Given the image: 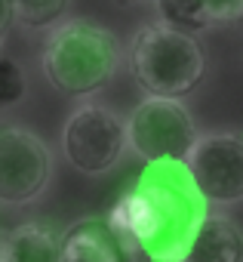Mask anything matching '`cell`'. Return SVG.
<instances>
[{
    "instance_id": "cell-1",
    "label": "cell",
    "mask_w": 243,
    "mask_h": 262,
    "mask_svg": "<svg viewBox=\"0 0 243 262\" xmlns=\"http://www.w3.org/2000/svg\"><path fill=\"white\" fill-rule=\"evenodd\" d=\"M209 201L197 191L188 164H148L108 213L130 253L185 262L194 234L206 222Z\"/></svg>"
},
{
    "instance_id": "cell-2",
    "label": "cell",
    "mask_w": 243,
    "mask_h": 262,
    "mask_svg": "<svg viewBox=\"0 0 243 262\" xmlns=\"http://www.w3.org/2000/svg\"><path fill=\"white\" fill-rule=\"evenodd\" d=\"M120 65V43L117 37L92 22V19H71L59 25L40 53L43 77L62 96H92L114 77Z\"/></svg>"
},
{
    "instance_id": "cell-3",
    "label": "cell",
    "mask_w": 243,
    "mask_h": 262,
    "mask_svg": "<svg viewBox=\"0 0 243 262\" xmlns=\"http://www.w3.org/2000/svg\"><path fill=\"white\" fill-rule=\"evenodd\" d=\"M127 62L133 80L157 99H182L194 93L206 71L200 40L163 22H151L136 31Z\"/></svg>"
},
{
    "instance_id": "cell-4",
    "label": "cell",
    "mask_w": 243,
    "mask_h": 262,
    "mask_svg": "<svg viewBox=\"0 0 243 262\" xmlns=\"http://www.w3.org/2000/svg\"><path fill=\"white\" fill-rule=\"evenodd\" d=\"M130 148L148 164H185L197 145V126L179 99L145 96L127 120Z\"/></svg>"
},
{
    "instance_id": "cell-5",
    "label": "cell",
    "mask_w": 243,
    "mask_h": 262,
    "mask_svg": "<svg viewBox=\"0 0 243 262\" xmlns=\"http://www.w3.org/2000/svg\"><path fill=\"white\" fill-rule=\"evenodd\" d=\"M127 145H130L127 120L105 105L77 108L62 129V148L71 167L83 176H102L114 170Z\"/></svg>"
},
{
    "instance_id": "cell-6",
    "label": "cell",
    "mask_w": 243,
    "mask_h": 262,
    "mask_svg": "<svg viewBox=\"0 0 243 262\" xmlns=\"http://www.w3.org/2000/svg\"><path fill=\"white\" fill-rule=\"evenodd\" d=\"M53 173L46 142L19 123H0V204L22 207L34 201Z\"/></svg>"
},
{
    "instance_id": "cell-7",
    "label": "cell",
    "mask_w": 243,
    "mask_h": 262,
    "mask_svg": "<svg viewBox=\"0 0 243 262\" xmlns=\"http://www.w3.org/2000/svg\"><path fill=\"white\" fill-rule=\"evenodd\" d=\"M185 164L197 191L209 204L243 201V136L240 133L200 136Z\"/></svg>"
},
{
    "instance_id": "cell-8",
    "label": "cell",
    "mask_w": 243,
    "mask_h": 262,
    "mask_svg": "<svg viewBox=\"0 0 243 262\" xmlns=\"http://www.w3.org/2000/svg\"><path fill=\"white\" fill-rule=\"evenodd\" d=\"M59 262H130V250L108 219L83 216L59 237Z\"/></svg>"
},
{
    "instance_id": "cell-9",
    "label": "cell",
    "mask_w": 243,
    "mask_h": 262,
    "mask_svg": "<svg viewBox=\"0 0 243 262\" xmlns=\"http://www.w3.org/2000/svg\"><path fill=\"white\" fill-rule=\"evenodd\" d=\"M185 262H243V231L228 216H206Z\"/></svg>"
},
{
    "instance_id": "cell-10",
    "label": "cell",
    "mask_w": 243,
    "mask_h": 262,
    "mask_svg": "<svg viewBox=\"0 0 243 262\" xmlns=\"http://www.w3.org/2000/svg\"><path fill=\"white\" fill-rule=\"evenodd\" d=\"M7 262H59V237L40 222L16 225L4 247Z\"/></svg>"
},
{
    "instance_id": "cell-11",
    "label": "cell",
    "mask_w": 243,
    "mask_h": 262,
    "mask_svg": "<svg viewBox=\"0 0 243 262\" xmlns=\"http://www.w3.org/2000/svg\"><path fill=\"white\" fill-rule=\"evenodd\" d=\"M154 4H157L160 22L185 34H194L212 25V13L206 0H154Z\"/></svg>"
},
{
    "instance_id": "cell-12",
    "label": "cell",
    "mask_w": 243,
    "mask_h": 262,
    "mask_svg": "<svg viewBox=\"0 0 243 262\" xmlns=\"http://www.w3.org/2000/svg\"><path fill=\"white\" fill-rule=\"evenodd\" d=\"M13 4L16 19H22L28 28H50L68 10V0H13Z\"/></svg>"
},
{
    "instance_id": "cell-13",
    "label": "cell",
    "mask_w": 243,
    "mask_h": 262,
    "mask_svg": "<svg viewBox=\"0 0 243 262\" xmlns=\"http://www.w3.org/2000/svg\"><path fill=\"white\" fill-rule=\"evenodd\" d=\"M25 90H28V80L22 65L10 56H0V108L19 105L25 99Z\"/></svg>"
},
{
    "instance_id": "cell-14",
    "label": "cell",
    "mask_w": 243,
    "mask_h": 262,
    "mask_svg": "<svg viewBox=\"0 0 243 262\" xmlns=\"http://www.w3.org/2000/svg\"><path fill=\"white\" fill-rule=\"evenodd\" d=\"M206 4H209V13H212V25L243 19V0H206Z\"/></svg>"
},
{
    "instance_id": "cell-15",
    "label": "cell",
    "mask_w": 243,
    "mask_h": 262,
    "mask_svg": "<svg viewBox=\"0 0 243 262\" xmlns=\"http://www.w3.org/2000/svg\"><path fill=\"white\" fill-rule=\"evenodd\" d=\"M13 22H16V4L13 0H0V40L10 34Z\"/></svg>"
},
{
    "instance_id": "cell-16",
    "label": "cell",
    "mask_w": 243,
    "mask_h": 262,
    "mask_svg": "<svg viewBox=\"0 0 243 262\" xmlns=\"http://www.w3.org/2000/svg\"><path fill=\"white\" fill-rule=\"evenodd\" d=\"M130 262H166V259H154V256H145V253H130Z\"/></svg>"
},
{
    "instance_id": "cell-17",
    "label": "cell",
    "mask_w": 243,
    "mask_h": 262,
    "mask_svg": "<svg viewBox=\"0 0 243 262\" xmlns=\"http://www.w3.org/2000/svg\"><path fill=\"white\" fill-rule=\"evenodd\" d=\"M0 262H7V256H4V253H0Z\"/></svg>"
},
{
    "instance_id": "cell-18",
    "label": "cell",
    "mask_w": 243,
    "mask_h": 262,
    "mask_svg": "<svg viewBox=\"0 0 243 262\" xmlns=\"http://www.w3.org/2000/svg\"><path fill=\"white\" fill-rule=\"evenodd\" d=\"M130 4H142V0H130Z\"/></svg>"
}]
</instances>
